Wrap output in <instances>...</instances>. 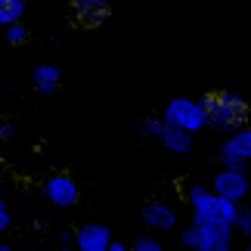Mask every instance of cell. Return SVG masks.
Wrapping results in <instances>:
<instances>
[{
	"label": "cell",
	"mask_w": 251,
	"mask_h": 251,
	"mask_svg": "<svg viewBox=\"0 0 251 251\" xmlns=\"http://www.w3.org/2000/svg\"><path fill=\"white\" fill-rule=\"evenodd\" d=\"M13 137H16V121L13 118H0V140L9 143Z\"/></svg>",
	"instance_id": "ac0fdd59"
},
{
	"label": "cell",
	"mask_w": 251,
	"mask_h": 251,
	"mask_svg": "<svg viewBox=\"0 0 251 251\" xmlns=\"http://www.w3.org/2000/svg\"><path fill=\"white\" fill-rule=\"evenodd\" d=\"M53 251H72V248H65V245H62V248H53Z\"/></svg>",
	"instance_id": "d4e9b609"
},
{
	"label": "cell",
	"mask_w": 251,
	"mask_h": 251,
	"mask_svg": "<svg viewBox=\"0 0 251 251\" xmlns=\"http://www.w3.org/2000/svg\"><path fill=\"white\" fill-rule=\"evenodd\" d=\"M130 251H165V245H161L155 236H140V239H133Z\"/></svg>",
	"instance_id": "9a60e30c"
},
{
	"label": "cell",
	"mask_w": 251,
	"mask_h": 251,
	"mask_svg": "<svg viewBox=\"0 0 251 251\" xmlns=\"http://www.w3.org/2000/svg\"><path fill=\"white\" fill-rule=\"evenodd\" d=\"M44 199L50 201L53 208H75L78 205V199H81V189H78V183H75L72 174H50V177L44 180Z\"/></svg>",
	"instance_id": "5b68a950"
},
{
	"label": "cell",
	"mask_w": 251,
	"mask_h": 251,
	"mask_svg": "<svg viewBox=\"0 0 251 251\" xmlns=\"http://www.w3.org/2000/svg\"><path fill=\"white\" fill-rule=\"evenodd\" d=\"M9 226H13V214H9V208H6L3 196H0V233H6Z\"/></svg>",
	"instance_id": "ffe728a7"
},
{
	"label": "cell",
	"mask_w": 251,
	"mask_h": 251,
	"mask_svg": "<svg viewBox=\"0 0 251 251\" xmlns=\"http://www.w3.org/2000/svg\"><path fill=\"white\" fill-rule=\"evenodd\" d=\"M245 201H248V208H245V214H251V196H248V199H245Z\"/></svg>",
	"instance_id": "cb8c5ba5"
},
{
	"label": "cell",
	"mask_w": 251,
	"mask_h": 251,
	"mask_svg": "<svg viewBox=\"0 0 251 251\" xmlns=\"http://www.w3.org/2000/svg\"><path fill=\"white\" fill-rule=\"evenodd\" d=\"M6 41H9V44H25V41H28V28H25L22 22L6 25Z\"/></svg>",
	"instance_id": "2e32d148"
},
{
	"label": "cell",
	"mask_w": 251,
	"mask_h": 251,
	"mask_svg": "<svg viewBox=\"0 0 251 251\" xmlns=\"http://www.w3.org/2000/svg\"><path fill=\"white\" fill-rule=\"evenodd\" d=\"M143 133L152 137V140H158L168 152H174V155H186V152L192 149V137H189V133H183L177 127H171V124H165L161 115L143 121Z\"/></svg>",
	"instance_id": "277c9868"
},
{
	"label": "cell",
	"mask_w": 251,
	"mask_h": 251,
	"mask_svg": "<svg viewBox=\"0 0 251 251\" xmlns=\"http://www.w3.org/2000/svg\"><path fill=\"white\" fill-rule=\"evenodd\" d=\"M140 217H143V224L149 229H155V233H168V229L177 226V211H174V205H168V201H161V199L146 201Z\"/></svg>",
	"instance_id": "30bf717a"
},
{
	"label": "cell",
	"mask_w": 251,
	"mask_h": 251,
	"mask_svg": "<svg viewBox=\"0 0 251 251\" xmlns=\"http://www.w3.org/2000/svg\"><path fill=\"white\" fill-rule=\"evenodd\" d=\"M248 158H251V124L233 130L224 143H220V165H224V171L248 174V165H245Z\"/></svg>",
	"instance_id": "3957f363"
},
{
	"label": "cell",
	"mask_w": 251,
	"mask_h": 251,
	"mask_svg": "<svg viewBox=\"0 0 251 251\" xmlns=\"http://www.w3.org/2000/svg\"><path fill=\"white\" fill-rule=\"evenodd\" d=\"M25 0H0V25H13V22H22L25 16Z\"/></svg>",
	"instance_id": "4fadbf2b"
},
{
	"label": "cell",
	"mask_w": 251,
	"mask_h": 251,
	"mask_svg": "<svg viewBox=\"0 0 251 251\" xmlns=\"http://www.w3.org/2000/svg\"><path fill=\"white\" fill-rule=\"evenodd\" d=\"M186 201H189V208H192V226L208 224V220H220L217 217V201L220 199L208 186H199V183L186 186Z\"/></svg>",
	"instance_id": "ba28073f"
},
{
	"label": "cell",
	"mask_w": 251,
	"mask_h": 251,
	"mask_svg": "<svg viewBox=\"0 0 251 251\" xmlns=\"http://www.w3.org/2000/svg\"><path fill=\"white\" fill-rule=\"evenodd\" d=\"M211 192H214L217 199L242 205V201L251 196V180H248V174H239V171H217Z\"/></svg>",
	"instance_id": "52a82bcc"
},
{
	"label": "cell",
	"mask_w": 251,
	"mask_h": 251,
	"mask_svg": "<svg viewBox=\"0 0 251 251\" xmlns=\"http://www.w3.org/2000/svg\"><path fill=\"white\" fill-rule=\"evenodd\" d=\"M199 245L196 251H233V226H226L224 220H208L199 224Z\"/></svg>",
	"instance_id": "9c48e42d"
},
{
	"label": "cell",
	"mask_w": 251,
	"mask_h": 251,
	"mask_svg": "<svg viewBox=\"0 0 251 251\" xmlns=\"http://www.w3.org/2000/svg\"><path fill=\"white\" fill-rule=\"evenodd\" d=\"M161 121L192 137L196 130L208 127L205 102H201V100H189V96H177V100H171V102L165 105V112H161Z\"/></svg>",
	"instance_id": "7a4b0ae2"
},
{
	"label": "cell",
	"mask_w": 251,
	"mask_h": 251,
	"mask_svg": "<svg viewBox=\"0 0 251 251\" xmlns=\"http://www.w3.org/2000/svg\"><path fill=\"white\" fill-rule=\"evenodd\" d=\"M239 214H242V205H236V201H226V199H220V201H217V217L224 220L226 226H236Z\"/></svg>",
	"instance_id": "5bb4252c"
},
{
	"label": "cell",
	"mask_w": 251,
	"mask_h": 251,
	"mask_svg": "<svg viewBox=\"0 0 251 251\" xmlns=\"http://www.w3.org/2000/svg\"><path fill=\"white\" fill-rule=\"evenodd\" d=\"M109 251H130V245H127V242H121V239H112Z\"/></svg>",
	"instance_id": "44dd1931"
},
{
	"label": "cell",
	"mask_w": 251,
	"mask_h": 251,
	"mask_svg": "<svg viewBox=\"0 0 251 251\" xmlns=\"http://www.w3.org/2000/svg\"><path fill=\"white\" fill-rule=\"evenodd\" d=\"M0 251H19V248H13V245H6V242H0Z\"/></svg>",
	"instance_id": "603a6c76"
},
{
	"label": "cell",
	"mask_w": 251,
	"mask_h": 251,
	"mask_svg": "<svg viewBox=\"0 0 251 251\" xmlns=\"http://www.w3.org/2000/svg\"><path fill=\"white\" fill-rule=\"evenodd\" d=\"M0 189H3V177H0Z\"/></svg>",
	"instance_id": "4316f807"
},
{
	"label": "cell",
	"mask_w": 251,
	"mask_h": 251,
	"mask_svg": "<svg viewBox=\"0 0 251 251\" xmlns=\"http://www.w3.org/2000/svg\"><path fill=\"white\" fill-rule=\"evenodd\" d=\"M59 239H62V245L69 248V242H72V233H69V229H62V233H59Z\"/></svg>",
	"instance_id": "7402d4cb"
},
{
	"label": "cell",
	"mask_w": 251,
	"mask_h": 251,
	"mask_svg": "<svg viewBox=\"0 0 251 251\" xmlns=\"http://www.w3.org/2000/svg\"><path fill=\"white\" fill-rule=\"evenodd\" d=\"M180 242H183V248L196 251V245H199V229H196V226H186V229L180 233Z\"/></svg>",
	"instance_id": "e0dca14e"
},
{
	"label": "cell",
	"mask_w": 251,
	"mask_h": 251,
	"mask_svg": "<svg viewBox=\"0 0 251 251\" xmlns=\"http://www.w3.org/2000/svg\"><path fill=\"white\" fill-rule=\"evenodd\" d=\"M205 115H208V127L233 133L248 124V102L242 96L229 93V90H211L205 100Z\"/></svg>",
	"instance_id": "6da1fadb"
},
{
	"label": "cell",
	"mask_w": 251,
	"mask_h": 251,
	"mask_svg": "<svg viewBox=\"0 0 251 251\" xmlns=\"http://www.w3.org/2000/svg\"><path fill=\"white\" fill-rule=\"evenodd\" d=\"M59 81H62V75L56 65L50 62H44V65H34V72H31V84H34V90H41V93H53V90H59Z\"/></svg>",
	"instance_id": "7c38bea8"
},
{
	"label": "cell",
	"mask_w": 251,
	"mask_h": 251,
	"mask_svg": "<svg viewBox=\"0 0 251 251\" xmlns=\"http://www.w3.org/2000/svg\"><path fill=\"white\" fill-rule=\"evenodd\" d=\"M112 245V229L105 224L87 220L72 233V251H109Z\"/></svg>",
	"instance_id": "8992f818"
},
{
	"label": "cell",
	"mask_w": 251,
	"mask_h": 251,
	"mask_svg": "<svg viewBox=\"0 0 251 251\" xmlns=\"http://www.w3.org/2000/svg\"><path fill=\"white\" fill-rule=\"evenodd\" d=\"M245 251H251V242H248V245H245Z\"/></svg>",
	"instance_id": "484cf974"
},
{
	"label": "cell",
	"mask_w": 251,
	"mask_h": 251,
	"mask_svg": "<svg viewBox=\"0 0 251 251\" xmlns=\"http://www.w3.org/2000/svg\"><path fill=\"white\" fill-rule=\"evenodd\" d=\"M69 3L81 25H102L105 16H109L112 0H69Z\"/></svg>",
	"instance_id": "8fae6325"
},
{
	"label": "cell",
	"mask_w": 251,
	"mask_h": 251,
	"mask_svg": "<svg viewBox=\"0 0 251 251\" xmlns=\"http://www.w3.org/2000/svg\"><path fill=\"white\" fill-rule=\"evenodd\" d=\"M233 229H239V233H242L245 239H248V242H251V214H245V211H242V214H239V220H236V226Z\"/></svg>",
	"instance_id": "d6986e66"
}]
</instances>
